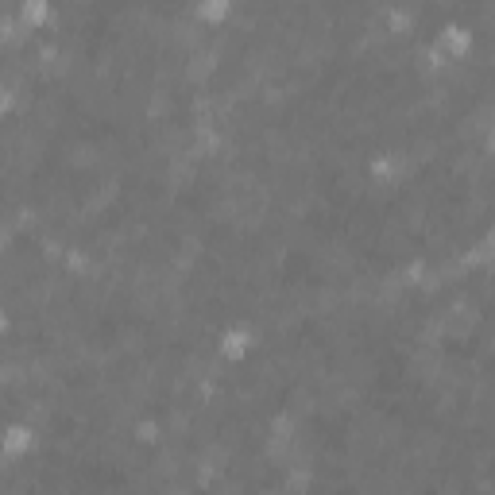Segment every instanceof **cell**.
I'll return each mask as SVG.
<instances>
[{
    "label": "cell",
    "instance_id": "cell-3",
    "mask_svg": "<svg viewBox=\"0 0 495 495\" xmlns=\"http://www.w3.org/2000/svg\"><path fill=\"white\" fill-rule=\"evenodd\" d=\"M43 16H47V0H27V4H24V20H27V24H39Z\"/></svg>",
    "mask_w": 495,
    "mask_h": 495
},
{
    "label": "cell",
    "instance_id": "cell-2",
    "mask_svg": "<svg viewBox=\"0 0 495 495\" xmlns=\"http://www.w3.org/2000/svg\"><path fill=\"white\" fill-rule=\"evenodd\" d=\"M221 352H224V356H240V352H248V333H229L221 341Z\"/></svg>",
    "mask_w": 495,
    "mask_h": 495
},
{
    "label": "cell",
    "instance_id": "cell-1",
    "mask_svg": "<svg viewBox=\"0 0 495 495\" xmlns=\"http://www.w3.org/2000/svg\"><path fill=\"white\" fill-rule=\"evenodd\" d=\"M224 12H229V0H205V4H201V20H205V24L224 20Z\"/></svg>",
    "mask_w": 495,
    "mask_h": 495
}]
</instances>
